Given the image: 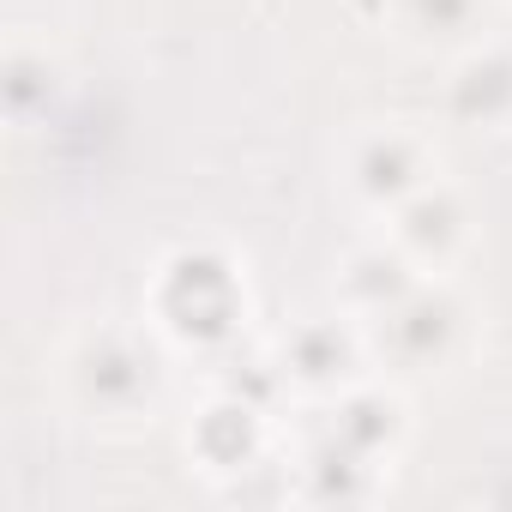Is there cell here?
<instances>
[{"instance_id": "1", "label": "cell", "mask_w": 512, "mask_h": 512, "mask_svg": "<svg viewBox=\"0 0 512 512\" xmlns=\"http://www.w3.org/2000/svg\"><path fill=\"white\" fill-rule=\"evenodd\" d=\"M151 314L157 326L187 344V350H217L241 332L247 320V296H241V278L229 260L205 247H187L157 272V290H151Z\"/></svg>"}, {"instance_id": "7", "label": "cell", "mask_w": 512, "mask_h": 512, "mask_svg": "<svg viewBox=\"0 0 512 512\" xmlns=\"http://www.w3.org/2000/svg\"><path fill=\"white\" fill-rule=\"evenodd\" d=\"M446 121L470 127V133L512 127V49L506 43H482V49H470L452 67V79H446Z\"/></svg>"}, {"instance_id": "12", "label": "cell", "mask_w": 512, "mask_h": 512, "mask_svg": "<svg viewBox=\"0 0 512 512\" xmlns=\"http://www.w3.org/2000/svg\"><path fill=\"white\" fill-rule=\"evenodd\" d=\"M49 91H55L49 55L13 49V55H7V109H13V121H31L37 109H49Z\"/></svg>"}, {"instance_id": "2", "label": "cell", "mask_w": 512, "mask_h": 512, "mask_svg": "<svg viewBox=\"0 0 512 512\" xmlns=\"http://www.w3.org/2000/svg\"><path fill=\"white\" fill-rule=\"evenodd\" d=\"M362 332H368V350L386 368L434 374V368H452V356L464 350V302L446 284H416L404 302L362 320Z\"/></svg>"}, {"instance_id": "6", "label": "cell", "mask_w": 512, "mask_h": 512, "mask_svg": "<svg viewBox=\"0 0 512 512\" xmlns=\"http://www.w3.org/2000/svg\"><path fill=\"white\" fill-rule=\"evenodd\" d=\"M392 241L410 253L422 272H446L464 253V241H470V211H464V199L446 181H428L422 193H410L392 211Z\"/></svg>"}, {"instance_id": "8", "label": "cell", "mask_w": 512, "mask_h": 512, "mask_svg": "<svg viewBox=\"0 0 512 512\" xmlns=\"http://www.w3.org/2000/svg\"><path fill=\"white\" fill-rule=\"evenodd\" d=\"M404 428H410V416H404V398L398 392L350 386V392H338V410L326 422V440H338L344 452H356V458H368V464L386 470L392 452H398V440H404Z\"/></svg>"}, {"instance_id": "4", "label": "cell", "mask_w": 512, "mask_h": 512, "mask_svg": "<svg viewBox=\"0 0 512 512\" xmlns=\"http://www.w3.org/2000/svg\"><path fill=\"white\" fill-rule=\"evenodd\" d=\"M344 181H350V193H356L368 211H386V217H392L410 193H422V187L434 181V151H428L422 133L386 121V127H368V133L350 145Z\"/></svg>"}, {"instance_id": "10", "label": "cell", "mask_w": 512, "mask_h": 512, "mask_svg": "<svg viewBox=\"0 0 512 512\" xmlns=\"http://www.w3.org/2000/svg\"><path fill=\"white\" fill-rule=\"evenodd\" d=\"M386 13L404 43L416 49H458L482 31L488 0H386Z\"/></svg>"}, {"instance_id": "3", "label": "cell", "mask_w": 512, "mask_h": 512, "mask_svg": "<svg viewBox=\"0 0 512 512\" xmlns=\"http://www.w3.org/2000/svg\"><path fill=\"white\" fill-rule=\"evenodd\" d=\"M67 386L91 416H139L151 410L157 374H151V356L127 332H91L67 356Z\"/></svg>"}, {"instance_id": "5", "label": "cell", "mask_w": 512, "mask_h": 512, "mask_svg": "<svg viewBox=\"0 0 512 512\" xmlns=\"http://www.w3.org/2000/svg\"><path fill=\"white\" fill-rule=\"evenodd\" d=\"M362 356H368V332L344 326V320H302L284 350H278V368L296 392H314V398H338L350 386H362Z\"/></svg>"}, {"instance_id": "9", "label": "cell", "mask_w": 512, "mask_h": 512, "mask_svg": "<svg viewBox=\"0 0 512 512\" xmlns=\"http://www.w3.org/2000/svg\"><path fill=\"white\" fill-rule=\"evenodd\" d=\"M416 284H422V266L410 260L398 241H368V247H356L350 260L338 266V296H344V308H350L356 320L386 314V308L404 302Z\"/></svg>"}, {"instance_id": "11", "label": "cell", "mask_w": 512, "mask_h": 512, "mask_svg": "<svg viewBox=\"0 0 512 512\" xmlns=\"http://www.w3.org/2000/svg\"><path fill=\"white\" fill-rule=\"evenodd\" d=\"M199 458L211 470H247V464H260V404H247L235 392H223L205 422H199Z\"/></svg>"}]
</instances>
